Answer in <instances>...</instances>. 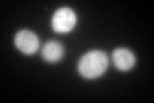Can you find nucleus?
<instances>
[{
    "mask_svg": "<svg viewBox=\"0 0 154 103\" xmlns=\"http://www.w3.org/2000/svg\"><path fill=\"white\" fill-rule=\"evenodd\" d=\"M16 47L25 54H33L38 49V37L30 30H21L14 36Z\"/></svg>",
    "mask_w": 154,
    "mask_h": 103,
    "instance_id": "nucleus-3",
    "label": "nucleus"
},
{
    "mask_svg": "<svg viewBox=\"0 0 154 103\" xmlns=\"http://www.w3.org/2000/svg\"><path fill=\"white\" fill-rule=\"evenodd\" d=\"M112 60L114 66L121 71L131 70L135 65V56L134 53L127 48H118L116 49L112 54Z\"/></svg>",
    "mask_w": 154,
    "mask_h": 103,
    "instance_id": "nucleus-4",
    "label": "nucleus"
},
{
    "mask_svg": "<svg viewBox=\"0 0 154 103\" xmlns=\"http://www.w3.org/2000/svg\"><path fill=\"white\" fill-rule=\"evenodd\" d=\"M108 68V57L102 50H91L81 57L79 62V72L86 79L102 76Z\"/></svg>",
    "mask_w": 154,
    "mask_h": 103,
    "instance_id": "nucleus-1",
    "label": "nucleus"
},
{
    "mask_svg": "<svg viewBox=\"0 0 154 103\" xmlns=\"http://www.w3.org/2000/svg\"><path fill=\"white\" fill-rule=\"evenodd\" d=\"M64 54V49L62 47V44L58 41H49L46 43L44 48H42V57L48 62H58L62 60V57Z\"/></svg>",
    "mask_w": 154,
    "mask_h": 103,
    "instance_id": "nucleus-5",
    "label": "nucleus"
},
{
    "mask_svg": "<svg viewBox=\"0 0 154 103\" xmlns=\"http://www.w3.org/2000/svg\"><path fill=\"white\" fill-rule=\"evenodd\" d=\"M77 23V16L71 8H59L51 19L53 28L57 32H69Z\"/></svg>",
    "mask_w": 154,
    "mask_h": 103,
    "instance_id": "nucleus-2",
    "label": "nucleus"
}]
</instances>
